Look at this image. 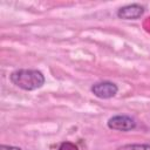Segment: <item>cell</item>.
I'll list each match as a JSON object with an SVG mask.
<instances>
[{"label":"cell","mask_w":150,"mask_h":150,"mask_svg":"<svg viewBox=\"0 0 150 150\" xmlns=\"http://www.w3.org/2000/svg\"><path fill=\"white\" fill-rule=\"evenodd\" d=\"M0 150H22L19 146H14V145H6V144H1L0 145Z\"/></svg>","instance_id":"obj_7"},{"label":"cell","mask_w":150,"mask_h":150,"mask_svg":"<svg viewBox=\"0 0 150 150\" xmlns=\"http://www.w3.org/2000/svg\"><path fill=\"white\" fill-rule=\"evenodd\" d=\"M107 125L111 130L130 131L136 128V122L132 117H130L128 115H115L108 120Z\"/></svg>","instance_id":"obj_3"},{"label":"cell","mask_w":150,"mask_h":150,"mask_svg":"<svg viewBox=\"0 0 150 150\" xmlns=\"http://www.w3.org/2000/svg\"><path fill=\"white\" fill-rule=\"evenodd\" d=\"M11 82L18 88L32 91L45 84V76L38 69H16L9 75Z\"/></svg>","instance_id":"obj_1"},{"label":"cell","mask_w":150,"mask_h":150,"mask_svg":"<svg viewBox=\"0 0 150 150\" xmlns=\"http://www.w3.org/2000/svg\"><path fill=\"white\" fill-rule=\"evenodd\" d=\"M91 93L98 97V98H103V100H107V98H111L114 97L117 91H118V87L116 83L114 82H110V81H101V82H96L91 86L90 88Z\"/></svg>","instance_id":"obj_2"},{"label":"cell","mask_w":150,"mask_h":150,"mask_svg":"<svg viewBox=\"0 0 150 150\" xmlns=\"http://www.w3.org/2000/svg\"><path fill=\"white\" fill-rule=\"evenodd\" d=\"M57 150H79V148H77L76 144L66 141V142H62V143L60 144V146H59Z\"/></svg>","instance_id":"obj_6"},{"label":"cell","mask_w":150,"mask_h":150,"mask_svg":"<svg viewBox=\"0 0 150 150\" xmlns=\"http://www.w3.org/2000/svg\"><path fill=\"white\" fill-rule=\"evenodd\" d=\"M116 150H150V144H124Z\"/></svg>","instance_id":"obj_5"},{"label":"cell","mask_w":150,"mask_h":150,"mask_svg":"<svg viewBox=\"0 0 150 150\" xmlns=\"http://www.w3.org/2000/svg\"><path fill=\"white\" fill-rule=\"evenodd\" d=\"M144 14V7L139 4H130L117 9L116 15L123 20H136Z\"/></svg>","instance_id":"obj_4"}]
</instances>
